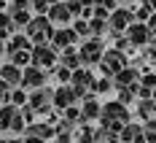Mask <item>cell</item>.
<instances>
[{
  "label": "cell",
  "mask_w": 156,
  "mask_h": 143,
  "mask_svg": "<svg viewBox=\"0 0 156 143\" xmlns=\"http://www.w3.org/2000/svg\"><path fill=\"white\" fill-rule=\"evenodd\" d=\"M27 35H32L35 41H46V38H51V27H48L46 19H35L27 27Z\"/></svg>",
  "instance_id": "cell-1"
},
{
  "label": "cell",
  "mask_w": 156,
  "mask_h": 143,
  "mask_svg": "<svg viewBox=\"0 0 156 143\" xmlns=\"http://www.w3.org/2000/svg\"><path fill=\"white\" fill-rule=\"evenodd\" d=\"M102 116H105V122H110V124L126 122V108H124V105H119V103H110V105L102 108Z\"/></svg>",
  "instance_id": "cell-2"
},
{
  "label": "cell",
  "mask_w": 156,
  "mask_h": 143,
  "mask_svg": "<svg viewBox=\"0 0 156 143\" xmlns=\"http://www.w3.org/2000/svg\"><path fill=\"white\" fill-rule=\"evenodd\" d=\"M46 81V73L35 65V68H27L24 73H22V84H27V86H41Z\"/></svg>",
  "instance_id": "cell-3"
},
{
  "label": "cell",
  "mask_w": 156,
  "mask_h": 143,
  "mask_svg": "<svg viewBox=\"0 0 156 143\" xmlns=\"http://www.w3.org/2000/svg\"><path fill=\"white\" fill-rule=\"evenodd\" d=\"M100 57H102V46H100L97 41L86 43V46H83V51H81V60H83V62H97Z\"/></svg>",
  "instance_id": "cell-4"
},
{
  "label": "cell",
  "mask_w": 156,
  "mask_h": 143,
  "mask_svg": "<svg viewBox=\"0 0 156 143\" xmlns=\"http://www.w3.org/2000/svg\"><path fill=\"white\" fill-rule=\"evenodd\" d=\"M30 57H32V62H35V65H51L54 60H57V54H54L51 49H43V46H38Z\"/></svg>",
  "instance_id": "cell-5"
},
{
  "label": "cell",
  "mask_w": 156,
  "mask_h": 143,
  "mask_svg": "<svg viewBox=\"0 0 156 143\" xmlns=\"http://www.w3.org/2000/svg\"><path fill=\"white\" fill-rule=\"evenodd\" d=\"M0 79L5 81V84H19V81H22V73H19V68L11 62V65H3V70H0Z\"/></svg>",
  "instance_id": "cell-6"
},
{
  "label": "cell",
  "mask_w": 156,
  "mask_h": 143,
  "mask_svg": "<svg viewBox=\"0 0 156 143\" xmlns=\"http://www.w3.org/2000/svg\"><path fill=\"white\" fill-rule=\"evenodd\" d=\"M73 100H76V89H70V86H62V89H57V95H54V103H57V105H70V103H73Z\"/></svg>",
  "instance_id": "cell-7"
},
{
  "label": "cell",
  "mask_w": 156,
  "mask_h": 143,
  "mask_svg": "<svg viewBox=\"0 0 156 143\" xmlns=\"http://www.w3.org/2000/svg\"><path fill=\"white\" fill-rule=\"evenodd\" d=\"M51 19L67 22V19H70V8H67V6H54V8H51Z\"/></svg>",
  "instance_id": "cell-8"
},
{
  "label": "cell",
  "mask_w": 156,
  "mask_h": 143,
  "mask_svg": "<svg viewBox=\"0 0 156 143\" xmlns=\"http://www.w3.org/2000/svg\"><path fill=\"white\" fill-rule=\"evenodd\" d=\"M124 141H126V143H140V141H143V132H140L137 127H126V130H124Z\"/></svg>",
  "instance_id": "cell-9"
},
{
  "label": "cell",
  "mask_w": 156,
  "mask_h": 143,
  "mask_svg": "<svg viewBox=\"0 0 156 143\" xmlns=\"http://www.w3.org/2000/svg\"><path fill=\"white\" fill-rule=\"evenodd\" d=\"M121 62H124V60H121L116 51H108V54H105V65H110V70H119Z\"/></svg>",
  "instance_id": "cell-10"
},
{
  "label": "cell",
  "mask_w": 156,
  "mask_h": 143,
  "mask_svg": "<svg viewBox=\"0 0 156 143\" xmlns=\"http://www.w3.org/2000/svg\"><path fill=\"white\" fill-rule=\"evenodd\" d=\"M48 100H51V95H48V92H35V97H30V103L35 105V108H43Z\"/></svg>",
  "instance_id": "cell-11"
},
{
  "label": "cell",
  "mask_w": 156,
  "mask_h": 143,
  "mask_svg": "<svg viewBox=\"0 0 156 143\" xmlns=\"http://www.w3.org/2000/svg\"><path fill=\"white\" fill-rule=\"evenodd\" d=\"M73 38H76L73 32H57V35H54V41H57V46H65V43H70Z\"/></svg>",
  "instance_id": "cell-12"
},
{
  "label": "cell",
  "mask_w": 156,
  "mask_h": 143,
  "mask_svg": "<svg viewBox=\"0 0 156 143\" xmlns=\"http://www.w3.org/2000/svg\"><path fill=\"white\" fill-rule=\"evenodd\" d=\"M129 35H132V41H137V43H140V41H145V35H148V32H145V27H140V24H137V27H132V32H129Z\"/></svg>",
  "instance_id": "cell-13"
},
{
  "label": "cell",
  "mask_w": 156,
  "mask_h": 143,
  "mask_svg": "<svg viewBox=\"0 0 156 143\" xmlns=\"http://www.w3.org/2000/svg\"><path fill=\"white\" fill-rule=\"evenodd\" d=\"M126 19H129V14H126V11H119V14L113 16V24H116V27L121 30V27H124V24H126Z\"/></svg>",
  "instance_id": "cell-14"
},
{
  "label": "cell",
  "mask_w": 156,
  "mask_h": 143,
  "mask_svg": "<svg viewBox=\"0 0 156 143\" xmlns=\"http://www.w3.org/2000/svg\"><path fill=\"white\" fill-rule=\"evenodd\" d=\"M30 60V51H19L16 49V54H14V65H22V62H27Z\"/></svg>",
  "instance_id": "cell-15"
},
{
  "label": "cell",
  "mask_w": 156,
  "mask_h": 143,
  "mask_svg": "<svg viewBox=\"0 0 156 143\" xmlns=\"http://www.w3.org/2000/svg\"><path fill=\"white\" fill-rule=\"evenodd\" d=\"M97 113H100V108H97V105H94V103H89V105H86V108H83V116H86V119H94V116H97Z\"/></svg>",
  "instance_id": "cell-16"
},
{
  "label": "cell",
  "mask_w": 156,
  "mask_h": 143,
  "mask_svg": "<svg viewBox=\"0 0 156 143\" xmlns=\"http://www.w3.org/2000/svg\"><path fill=\"white\" fill-rule=\"evenodd\" d=\"M8 24H11V22H8V16L0 14V35H5V30H3V27H8Z\"/></svg>",
  "instance_id": "cell-17"
},
{
  "label": "cell",
  "mask_w": 156,
  "mask_h": 143,
  "mask_svg": "<svg viewBox=\"0 0 156 143\" xmlns=\"http://www.w3.org/2000/svg\"><path fill=\"white\" fill-rule=\"evenodd\" d=\"M48 0H35V11H46Z\"/></svg>",
  "instance_id": "cell-18"
},
{
  "label": "cell",
  "mask_w": 156,
  "mask_h": 143,
  "mask_svg": "<svg viewBox=\"0 0 156 143\" xmlns=\"http://www.w3.org/2000/svg\"><path fill=\"white\" fill-rule=\"evenodd\" d=\"M14 103H16V105L24 103V92H14Z\"/></svg>",
  "instance_id": "cell-19"
},
{
  "label": "cell",
  "mask_w": 156,
  "mask_h": 143,
  "mask_svg": "<svg viewBox=\"0 0 156 143\" xmlns=\"http://www.w3.org/2000/svg\"><path fill=\"white\" fill-rule=\"evenodd\" d=\"M76 32H81V35H83V32H86V24H83V22H78V24H76Z\"/></svg>",
  "instance_id": "cell-20"
},
{
  "label": "cell",
  "mask_w": 156,
  "mask_h": 143,
  "mask_svg": "<svg viewBox=\"0 0 156 143\" xmlns=\"http://www.w3.org/2000/svg\"><path fill=\"white\" fill-rule=\"evenodd\" d=\"M3 97H5V81L0 79V100H3Z\"/></svg>",
  "instance_id": "cell-21"
},
{
  "label": "cell",
  "mask_w": 156,
  "mask_h": 143,
  "mask_svg": "<svg viewBox=\"0 0 156 143\" xmlns=\"http://www.w3.org/2000/svg\"><path fill=\"white\" fill-rule=\"evenodd\" d=\"M151 27H156V16H154V19H151ZM156 32V30H154Z\"/></svg>",
  "instance_id": "cell-22"
},
{
  "label": "cell",
  "mask_w": 156,
  "mask_h": 143,
  "mask_svg": "<svg viewBox=\"0 0 156 143\" xmlns=\"http://www.w3.org/2000/svg\"><path fill=\"white\" fill-rule=\"evenodd\" d=\"M27 143H41V141H35V138H30V141H27Z\"/></svg>",
  "instance_id": "cell-23"
},
{
  "label": "cell",
  "mask_w": 156,
  "mask_h": 143,
  "mask_svg": "<svg viewBox=\"0 0 156 143\" xmlns=\"http://www.w3.org/2000/svg\"><path fill=\"white\" fill-rule=\"evenodd\" d=\"M151 3H156V0H151Z\"/></svg>",
  "instance_id": "cell-24"
}]
</instances>
